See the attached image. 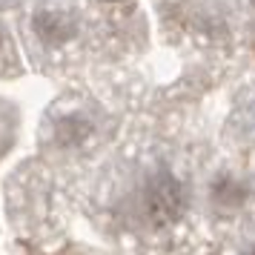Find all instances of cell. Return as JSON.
Wrapping results in <instances>:
<instances>
[{
    "mask_svg": "<svg viewBox=\"0 0 255 255\" xmlns=\"http://www.w3.org/2000/svg\"><path fill=\"white\" fill-rule=\"evenodd\" d=\"M95 135V121L81 109H66L58 112L55 121L49 124V140L58 146V149L69 152L78 146H86Z\"/></svg>",
    "mask_w": 255,
    "mask_h": 255,
    "instance_id": "2",
    "label": "cell"
},
{
    "mask_svg": "<svg viewBox=\"0 0 255 255\" xmlns=\"http://www.w3.org/2000/svg\"><path fill=\"white\" fill-rule=\"evenodd\" d=\"M250 198H253V189H250V184L244 181L241 175L230 172V169H221L218 175H212V181H209V201H212L215 209L235 212Z\"/></svg>",
    "mask_w": 255,
    "mask_h": 255,
    "instance_id": "3",
    "label": "cell"
},
{
    "mask_svg": "<svg viewBox=\"0 0 255 255\" xmlns=\"http://www.w3.org/2000/svg\"><path fill=\"white\" fill-rule=\"evenodd\" d=\"M186 212V186L169 166H155L140 186V215L149 227H172Z\"/></svg>",
    "mask_w": 255,
    "mask_h": 255,
    "instance_id": "1",
    "label": "cell"
},
{
    "mask_svg": "<svg viewBox=\"0 0 255 255\" xmlns=\"http://www.w3.org/2000/svg\"><path fill=\"white\" fill-rule=\"evenodd\" d=\"M241 255H255V241L253 244H250V247H247V250H244V253Z\"/></svg>",
    "mask_w": 255,
    "mask_h": 255,
    "instance_id": "4",
    "label": "cell"
},
{
    "mask_svg": "<svg viewBox=\"0 0 255 255\" xmlns=\"http://www.w3.org/2000/svg\"><path fill=\"white\" fill-rule=\"evenodd\" d=\"M250 3H253V6H255V0H250Z\"/></svg>",
    "mask_w": 255,
    "mask_h": 255,
    "instance_id": "5",
    "label": "cell"
}]
</instances>
